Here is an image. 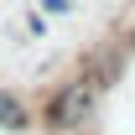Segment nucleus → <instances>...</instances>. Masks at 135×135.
<instances>
[{
	"label": "nucleus",
	"mask_w": 135,
	"mask_h": 135,
	"mask_svg": "<svg viewBox=\"0 0 135 135\" xmlns=\"http://www.w3.org/2000/svg\"><path fill=\"white\" fill-rule=\"evenodd\" d=\"M78 0H42V16H73Z\"/></svg>",
	"instance_id": "obj_4"
},
{
	"label": "nucleus",
	"mask_w": 135,
	"mask_h": 135,
	"mask_svg": "<svg viewBox=\"0 0 135 135\" xmlns=\"http://www.w3.org/2000/svg\"><path fill=\"white\" fill-rule=\"evenodd\" d=\"M130 57H135V31H130V26H114L109 36H99V42H88V47H83L78 73H83V78H94V83L109 94V88L125 78Z\"/></svg>",
	"instance_id": "obj_2"
},
{
	"label": "nucleus",
	"mask_w": 135,
	"mask_h": 135,
	"mask_svg": "<svg viewBox=\"0 0 135 135\" xmlns=\"http://www.w3.org/2000/svg\"><path fill=\"white\" fill-rule=\"evenodd\" d=\"M31 104L21 99L11 83H0V130H11V135H21V130H31Z\"/></svg>",
	"instance_id": "obj_3"
},
{
	"label": "nucleus",
	"mask_w": 135,
	"mask_h": 135,
	"mask_svg": "<svg viewBox=\"0 0 135 135\" xmlns=\"http://www.w3.org/2000/svg\"><path fill=\"white\" fill-rule=\"evenodd\" d=\"M99 104H104V88L73 68L68 78H57V83L42 94V109H36V114H42V125H47L52 135H78L88 119L99 114Z\"/></svg>",
	"instance_id": "obj_1"
},
{
	"label": "nucleus",
	"mask_w": 135,
	"mask_h": 135,
	"mask_svg": "<svg viewBox=\"0 0 135 135\" xmlns=\"http://www.w3.org/2000/svg\"><path fill=\"white\" fill-rule=\"evenodd\" d=\"M125 26H135V5H130V21H125Z\"/></svg>",
	"instance_id": "obj_6"
},
{
	"label": "nucleus",
	"mask_w": 135,
	"mask_h": 135,
	"mask_svg": "<svg viewBox=\"0 0 135 135\" xmlns=\"http://www.w3.org/2000/svg\"><path fill=\"white\" fill-rule=\"evenodd\" d=\"M21 21H26V31H31V36H42V31H47V21L36 16V11H26V16H21Z\"/></svg>",
	"instance_id": "obj_5"
}]
</instances>
